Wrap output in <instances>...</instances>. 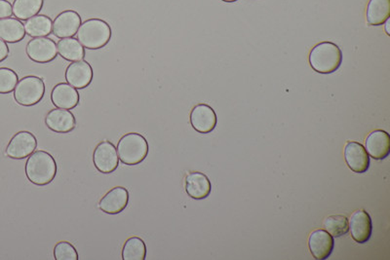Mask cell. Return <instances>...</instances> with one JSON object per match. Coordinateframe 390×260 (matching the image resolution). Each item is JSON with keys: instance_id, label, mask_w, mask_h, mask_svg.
I'll return each mask as SVG.
<instances>
[{"instance_id": "cell-1", "label": "cell", "mask_w": 390, "mask_h": 260, "mask_svg": "<svg viewBox=\"0 0 390 260\" xmlns=\"http://www.w3.org/2000/svg\"><path fill=\"white\" fill-rule=\"evenodd\" d=\"M26 176L31 184L44 187L51 184L57 175L58 167L54 157L46 151H34L26 161Z\"/></svg>"}, {"instance_id": "cell-2", "label": "cell", "mask_w": 390, "mask_h": 260, "mask_svg": "<svg viewBox=\"0 0 390 260\" xmlns=\"http://www.w3.org/2000/svg\"><path fill=\"white\" fill-rule=\"evenodd\" d=\"M309 63L313 70L321 74H331L338 71L342 63L341 48L333 42H321L312 48Z\"/></svg>"}, {"instance_id": "cell-3", "label": "cell", "mask_w": 390, "mask_h": 260, "mask_svg": "<svg viewBox=\"0 0 390 260\" xmlns=\"http://www.w3.org/2000/svg\"><path fill=\"white\" fill-rule=\"evenodd\" d=\"M78 41L82 46L90 50L102 49L110 42L111 28L106 21L89 19L79 26Z\"/></svg>"}, {"instance_id": "cell-4", "label": "cell", "mask_w": 390, "mask_h": 260, "mask_svg": "<svg viewBox=\"0 0 390 260\" xmlns=\"http://www.w3.org/2000/svg\"><path fill=\"white\" fill-rule=\"evenodd\" d=\"M116 150L122 163L135 166L145 160L150 147L144 136L138 132H128L119 140Z\"/></svg>"}, {"instance_id": "cell-5", "label": "cell", "mask_w": 390, "mask_h": 260, "mask_svg": "<svg viewBox=\"0 0 390 260\" xmlns=\"http://www.w3.org/2000/svg\"><path fill=\"white\" fill-rule=\"evenodd\" d=\"M44 94V81L41 77L30 76L18 82L14 90V99L23 107H33L41 102Z\"/></svg>"}, {"instance_id": "cell-6", "label": "cell", "mask_w": 390, "mask_h": 260, "mask_svg": "<svg viewBox=\"0 0 390 260\" xmlns=\"http://www.w3.org/2000/svg\"><path fill=\"white\" fill-rule=\"evenodd\" d=\"M93 163L103 174H111L116 171L119 165V158L113 143L108 140L100 142L93 153Z\"/></svg>"}, {"instance_id": "cell-7", "label": "cell", "mask_w": 390, "mask_h": 260, "mask_svg": "<svg viewBox=\"0 0 390 260\" xmlns=\"http://www.w3.org/2000/svg\"><path fill=\"white\" fill-rule=\"evenodd\" d=\"M26 52L33 62L47 63L57 58V44L48 37H36L26 45Z\"/></svg>"}, {"instance_id": "cell-8", "label": "cell", "mask_w": 390, "mask_h": 260, "mask_svg": "<svg viewBox=\"0 0 390 260\" xmlns=\"http://www.w3.org/2000/svg\"><path fill=\"white\" fill-rule=\"evenodd\" d=\"M37 147V140L34 134L28 131H21L13 136L8 143L5 154L9 158L21 160L31 156Z\"/></svg>"}, {"instance_id": "cell-9", "label": "cell", "mask_w": 390, "mask_h": 260, "mask_svg": "<svg viewBox=\"0 0 390 260\" xmlns=\"http://www.w3.org/2000/svg\"><path fill=\"white\" fill-rule=\"evenodd\" d=\"M217 114L210 105L205 103L195 105L190 113V124L196 132L209 134L217 126Z\"/></svg>"}, {"instance_id": "cell-10", "label": "cell", "mask_w": 390, "mask_h": 260, "mask_svg": "<svg viewBox=\"0 0 390 260\" xmlns=\"http://www.w3.org/2000/svg\"><path fill=\"white\" fill-rule=\"evenodd\" d=\"M349 228L355 242L367 243L373 232L372 219L364 209H358L349 220Z\"/></svg>"}, {"instance_id": "cell-11", "label": "cell", "mask_w": 390, "mask_h": 260, "mask_svg": "<svg viewBox=\"0 0 390 260\" xmlns=\"http://www.w3.org/2000/svg\"><path fill=\"white\" fill-rule=\"evenodd\" d=\"M128 203L129 191L125 187H116L101 199L99 209L108 214H118L127 208Z\"/></svg>"}, {"instance_id": "cell-12", "label": "cell", "mask_w": 390, "mask_h": 260, "mask_svg": "<svg viewBox=\"0 0 390 260\" xmlns=\"http://www.w3.org/2000/svg\"><path fill=\"white\" fill-rule=\"evenodd\" d=\"M81 24V17L78 12L66 10L55 18L53 22V33L59 38L73 37L78 33Z\"/></svg>"}, {"instance_id": "cell-13", "label": "cell", "mask_w": 390, "mask_h": 260, "mask_svg": "<svg viewBox=\"0 0 390 260\" xmlns=\"http://www.w3.org/2000/svg\"><path fill=\"white\" fill-rule=\"evenodd\" d=\"M66 80L76 89L88 87L93 80V68L85 61L73 62L66 71Z\"/></svg>"}, {"instance_id": "cell-14", "label": "cell", "mask_w": 390, "mask_h": 260, "mask_svg": "<svg viewBox=\"0 0 390 260\" xmlns=\"http://www.w3.org/2000/svg\"><path fill=\"white\" fill-rule=\"evenodd\" d=\"M344 159L349 169L357 174L367 172L370 167V157L365 147L359 142H347L344 147Z\"/></svg>"}, {"instance_id": "cell-15", "label": "cell", "mask_w": 390, "mask_h": 260, "mask_svg": "<svg viewBox=\"0 0 390 260\" xmlns=\"http://www.w3.org/2000/svg\"><path fill=\"white\" fill-rule=\"evenodd\" d=\"M45 124L53 132L68 134L76 129V119L71 111L56 108L47 114L45 118Z\"/></svg>"}, {"instance_id": "cell-16", "label": "cell", "mask_w": 390, "mask_h": 260, "mask_svg": "<svg viewBox=\"0 0 390 260\" xmlns=\"http://www.w3.org/2000/svg\"><path fill=\"white\" fill-rule=\"evenodd\" d=\"M309 246L315 259L325 260L333 253L335 241L327 231L317 230L309 236Z\"/></svg>"}, {"instance_id": "cell-17", "label": "cell", "mask_w": 390, "mask_h": 260, "mask_svg": "<svg viewBox=\"0 0 390 260\" xmlns=\"http://www.w3.org/2000/svg\"><path fill=\"white\" fill-rule=\"evenodd\" d=\"M365 150L368 155L375 160H384L390 153V137L389 132L376 130L371 132L365 142Z\"/></svg>"}, {"instance_id": "cell-18", "label": "cell", "mask_w": 390, "mask_h": 260, "mask_svg": "<svg viewBox=\"0 0 390 260\" xmlns=\"http://www.w3.org/2000/svg\"><path fill=\"white\" fill-rule=\"evenodd\" d=\"M51 100L56 108L71 110L78 107L81 98L78 90L71 85L60 83L52 90Z\"/></svg>"}, {"instance_id": "cell-19", "label": "cell", "mask_w": 390, "mask_h": 260, "mask_svg": "<svg viewBox=\"0 0 390 260\" xmlns=\"http://www.w3.org/2000/svg\"><path fill=\"white\" fill-rule=\"evenodd\" d=\"M185 191L190 198L195 200H202L211 194L210 180L203 172H190L185 177Z\"/></svg>"}, {"instance_id": "cell-20", "label": "cell", "mask_w": 390, "mask_h": 260, "mask_svg": "<svg viewBox=\"0 0 390 260\" xmlns=\"http://www.w3.org/2000/svg\"><path fill=\"white\" fill-rule=\"evenodd\" d=\"M25 26L15 18L0 19V39L8 43H17L25 38Z\"/></svg>"}, {"instance_id": "cell-21", "label": "cell", "mask_w": 390, "mask_h": 260, "mask_svg": "<svg viewBox=\"0 0 390 260\" xmlns=\"http://www.w3.org/2000/svg\"><path fill=\"white\" fill-rule=\"evenodd\" d=\"M390 17V0H370L367 7V22L371 26H381Z\"/></svg>"}, {"instance_id": "cell-22", "label": "cell", "mask_w": 390, "mask_h": 260, "mask_svg": "<svg viewBox=\"0 0 390 260\" xmlns=\"http://www.w3.org/2000/svg\"><path fill=\"white\" fill-rule=\"evenodd\" d=\"M58 53L61 57L70 62H78L84 59V47L78 39L73 37L62 38L57 44Z\"/></svg>"}, {"instance_id": "cell-23", "label": "cell", "mask_w": 390, "mask_h": 260, "mask_svg": "<svg viewBox=\"0 0 390 260\" xmlns=\"http://www.w3.org/2000/svg\"><path fill=\"white\" fill-rule=\"evenodd\" d=\"M24 26L26 33L31 37H46L53 31L51 19L44 15H36L29 19Z\"/></svg>"}, {"instance_id": "cell-24", "label": "cell", "mask_w": 390, "mask_h": 260, "mask_svg": "<svg viewBox=\"0 0 390 260\" xmlns=\"http://www.w3.org/2000/svg\"><path fill=\"white\" fill-rule=\"evenodd\" d=\"M44 0H15L13 4V15L18 20L26 21L41 12Z\"/></svg>"}, {"instance_id": "cell-25", "label": "cell", "mask_w": 390, "mask_h": 260, "mask_svg": "<svg viewBox=\"0 0 390 260\" xmlns=\"http://www.w3.org/2000/svg\"><path fill=\"white\" fill-rule=\"evenodd\" d=\"M147 257V246L143 239L131 237L124 244L122 249L123 260H145Z\"/></svg>"}, {"instance_id": "cell-26", "label": "cell", "mask_w": 390, "mask_h": 260, "mask_svg": "<svg viewBox=\"0 0 390 260\" xmlns=\"http://www.w3.org/2000/svg\"><path fill=\"white\" fill-rule=\"evenodd\" d=\"M325 230L333 237L339 238L349 232V219L344 216H331L323 222Z\"/></svg>"}, {"instance_id": "cell-27", "label": "cell", "mask_w": 390, "mask_h": 260, "mask_svg": "<svg viewBox=\"0 0 390 260\" xmlns=\"http://www.w3.org/2000/svg\"><path fill=\"white\" fill-rule=\"evenodd\" d=\"M19 82L18 74L11 68H0V94L14 91Z\"/></svg>"}, {"instance_id": "cell-28", "label": "cell", "mask_w": 390, "mask_h": 260, "mask_svg": "<svg viewBox=\"0 0 390 260\" xmlns=\"http://www.w3.org/2000/svg\"><path fill=\"white\" fill-rule=\"evenodd\" d=\"M54 257L56 260H78V254L70 242L62 241L57 243L54 248Z\"/></svg>"}, {"instance_id": "cell-29", "label": "cell", "mask_w": 390, "mask_h": 260, "mask_svg": "<svg viewBox=\"0 0 390 260\" xmlns=\"http://www.w3.org/2000/svg\"><path fill=\"white\" fill-rule=\"evenodd\" d=\"M12 5L7 0H0V19L11 17Z\"/></svg>"}, {"instance_id": "cell-30", "label": "cell", "mask_w": 390, "mask_h": 260, "mask_svg": "<svg viewBox=\"0 0 390 260\" xmlns=\"http://www.w3.org/2000/svg\"><path fill=\"white\" fill-rule=\"evenodd\" d=\"M9 56V47L6 44V42L0 39V63L6 60Z\"/></svg>"}, {"instance_id": "cell-31", "label": "cell", "mask_w": 390, "mask_h": 260, "mask_svg": "<svg viewBox=\"0 0 390 260\" xmlns=\"http://www.w3.org/2000/svg\"><path fill=\"white\" fill-rule=\"evenodd\" d=\"M384 28H386V33L387 36H390V31H389L390 20H389H389L386 21V23H384Z\"/></svg>"}, {"instance_id": "cell-32", "label": "cell", "mask_w": 390, "mask_h": 260, "mask_svg": "<svg viewBox=\"0 0 390 260\" xmlns=\"http://www.w3.org/2000/svg\"><path fill=\"white\" fill-rule=\"evenodd\" d=\"M222 1L227 2V4H232V2L238 1V0H222Z\"/></svg>"}]
</instances>
